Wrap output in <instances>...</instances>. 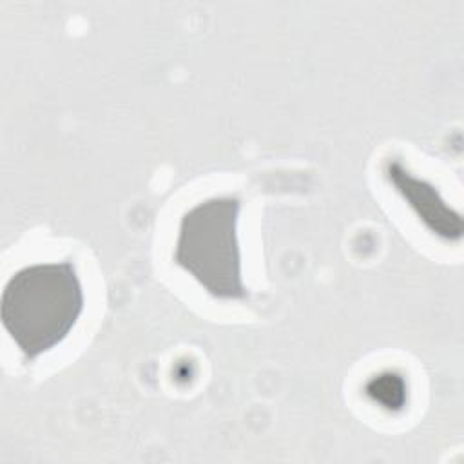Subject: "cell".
Masks as SVG:
<instances>
[{"label":"cell","instance_id":"1","mask_svg":"<svg viewBox=\"0 0 464 464\" xmlns=\"http://www.w3.org/2000/svg\"><path fill=\"white\" fill-rule=\"evenodd\" d=\"M82 310V283L67 261L18 270L7 281L0 301L2 324L27 359L60 344Z\"/></svg>","mask_w":464,"mask_h":464},{"label":"cell","instance_id":"2","mask_svg":"<svg viewBox=\"0 0 464 464\" xmlns=\"http://www.w3.org/2000/svg\"><path fill=\"white\" fill-rule=\"evenodd\" d=\"M236 198H210L192 207L179 223L176 263L185 268L210 295L218 299H245L241 256L237 245Z\"/></svg>","mask_w":464,"mask_h":464}]
</instances>
